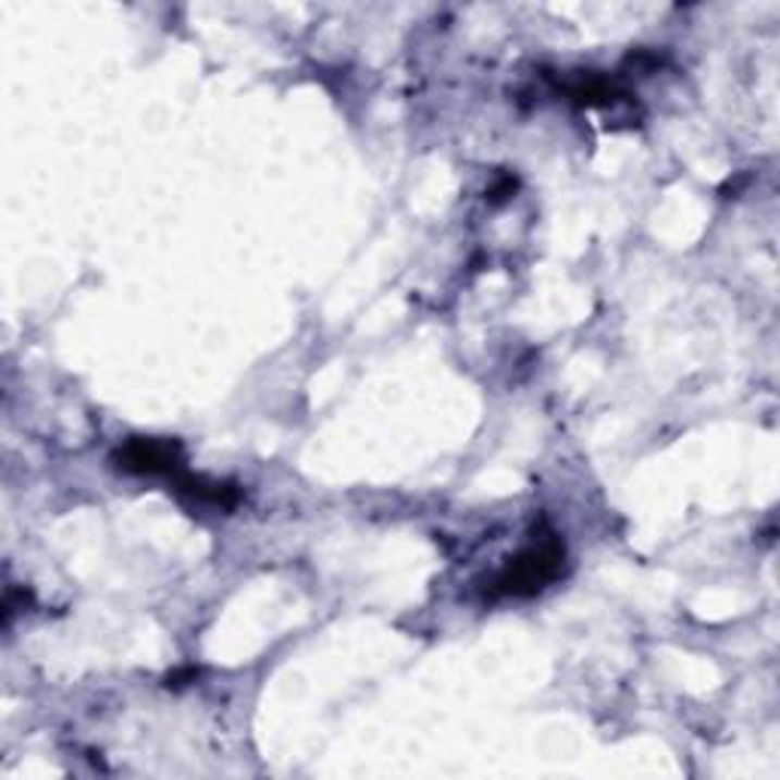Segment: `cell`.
Returning <instances> with one entry per match:
<instances>
[{
  "instance_id": "6da1fadb",
  "label": "cell",
  "mask_w": 780,
  "mask_h": 780,
  "mask_svg": "<svg viewBox=\"0 0 780 780\" xmlns=\"http://www.w3.org/2000/svg\"><path fill=\"white\" fill-rule=\"evenodd\" d=\"M565 567V543L558 540L555 534L543 536L536 546L524 549L521 555H516L506 570L494 580V589L491 595H512V597H528L543 592L552 580H558Z\"/></svg>"
},
{
  "instance_id": "7a4b0ae2",
  "label": "cell",
  "mask_w": 780,
  "mask_h": 780,
  "mask_svg": "<svg viewBox=\"0 0 780 780\" xmlns=\"http://www.w3.org/2000/svg\"><path fill=\"white\" fill-rule=\"evenodd\" d=\"M116 463L128 473L174 475L181 467V443H174V439H132L116 451Z\"/></svg>"
},
{
  "instance_id": "3957f363",
  "label": "cell",
  "mask_w": 780,
  "mask_h": 780,
  "mask_svg": "<svg viewBox=\"0 0 780 780\" xmlns=\"http://www.w3.org/2000/svg\"><path fill=\"white\" fill-rule=\"evenodd\" d=\"M174 488L177 494H184L189 500L196 504H211V506H223V509H232V506L242 500V491L232 488V485H223V482H211V479H201V475H174Z\"/></svg>"
},
{
  "instance_id": "277c9868",
  "label": "cell",
  "mask_w": 780,
  "mask_h": 780,
  "mask_svg": "<svg viewBox=\"0 0 780 780\" xmlns=\"http://www.w3.org/2000/svg\"><path fill=\"white\" fill-rule=\"evenodd\" d=\"M567 95L577 104H612L616 98H628L626 89H619L616 83L604 77H580L567 86Z\"/></svg>"
},
{
  "instance_id": "5b68a950",
  "label": "cell",
  "mask_w": 780,
  "mask_h": 780,
  "mask_svg": "<svg viewBox=\"0 0 780 780\" xmlns=\"http://www.w3.org/2000/svg\"><path fill=\"white\" fill-rule=\"evenodd\" d=\"M512 189H516V184H512V181L506 177L504 184H497L494 189H491V199H494V201L506 199V196H512Z\"/></svg>"
}]
</instances>
